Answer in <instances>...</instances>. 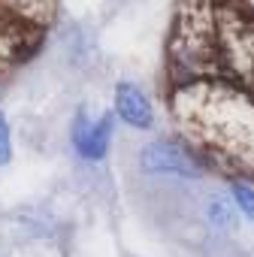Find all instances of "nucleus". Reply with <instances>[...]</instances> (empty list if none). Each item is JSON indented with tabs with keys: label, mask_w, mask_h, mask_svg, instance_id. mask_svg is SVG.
Wrapping results in <instances>:
<instances>
[{
	"label": "nucleus",
	"mask_w": 254,
	"mask_h": 257,
	"mask_svg": "<svg viewBox=\"0 0 254 257\" xmlns=\"http://www.w3.org/2000/svg\"><path fill=\"white\" fill-rule=\"evenodd\" d=\"M170 112L203 158L254 176V97L239 85L206 76L170 85Z\"/></svg>",
	"instance_id": "nucleus-1"
},
{
	"label": "nucleus",
	"mask_w": 254,
	"mask_h": 257,
	"mask_svg": "<svg viewBox=\"0 0 254 257\" xmlns=\"http://www.w3.org/2000/svg\"><path fill=\"white\" fill-rule=\"evenodd\" d=\"M218 67V0H182L167 46L170 85L215 76Z\"/></svg>",
	"instance_id": "nucleus-2"
},
{
	"label": "nucleus",
	"mask_w": 254,
	"mask_h": 257,
	"mask_svg": "<svg viewBox=\"0 0 254 257\" xmlns=\"http://www.w3.org/2000/svg\"><path fill=\"white\" fill-rule=\"evenodd\" d=\"M215 76L254 97V13L218 0V67Z\"/></svg>",
	"instance_id": "nucleus-3"
},
{
	"label": "nucleus",
	"mask_w": 254,
	"mask_h": 257,
	"mask_svg": "<svg viewBox=\"0 0 254 257\" xmlns=\"http://www.w3.org/2000/svg\"><path fill=\"white\" fill-rule=\"evenodd\" d=\"M140 170L149 176H170V179H200L206 173L203 155L173 137L152 140L140 149Z\"/></svg>",
	"instance_id": "nucleus-4"
},
{
	"label": "nucleus",
	"mask_w": 254,
	"mask_h": 257,
	"mask_svg": "<svg viewBox=\"0 0 254 257\" xmlns=\"http://www.w3.org/2000/svg\"><path fill=\"white\" fill-rule=\"evenodd\" d=\"M112 143V115H100L97 121L88 118L85 106L76 109L73 124H70V146L82 161H103Z\"/></svg>",
	"instance_id": "nucleus-5"
},
{
	"label": "nucleus",
	"mask_w": 254,
	"mask_h": 257,
	"mask_svg": "<svg viewBox=\"0 0 254 257\" xmlns=\"http://www.w3.org/2000/svg\"><path fill=\"white\" fill-rule=\"evenodd\" d=\"M112 112L134 131H152L155 127V106L152 97L137 82H118L112 91Z\"/></svg>",
	"instance_id": "nucleus-6"
},
{
	"label": "nucleus",
	"mask_w": 254,
	"mask_h": 257,
	"mask_svg": "<svg viewBox=\"0 0 254 257\" xmlns=\"http://www.w3.org/2000/svg\"><path fill=\"white\" fill-rule=\"evenodd\" d=\"M55 0H0V13H7L10 19L28 25V28H43L52 19Z\"/></svg>",
	"instance_id": "nucleus-7"
},
{
	"label": "nucleus",
	"mask_w": 254,
	"mask_h": 257,
	"mask_svg": "<svg viewBox=\"0 0 254 257\" xmlns=\"http://www.w3.org/2000/svg\"><path fill=\"white\" fill-rule=\"evenodd\" d=\"M206 221L209 227L215 230H224V233H233L236 224H239V209L233 203L230 194H212L206 200Z\"/></svg>",
	"instance_id": "nucleus-8"
},
{
	"label": "nucleus",
	"mask_w": 254,
	"mask_h": 257,
	"mask_svg": "<svg viewBox=\"0 0 254 257\" xmlns=\"http://www.w3.org/2000/svg\"><path fill=\"white\" fill-rule=\"evenodd\" d=\"M230 197H233L239 215L254 221V185H248L245 179H233L230 182Z\"/></svg>",
	"instance_id": "nucleus-9"
},
{
	"label": "nucleus",
	"mask_w": 254,
	"mask_h": 257,
	"mask_svg": "<svg viewBox=\"0 0 254 257\" xmlns=\"http://www.w3.org/2000/svg\"><path fill=\"white\" fill-rule=\"evenodd\" d=\"M10 161H13V131L7 115L0 112V167H7Z\"/></svg>",
	"instance_id": "nucleus-10"
}]
</instances>
